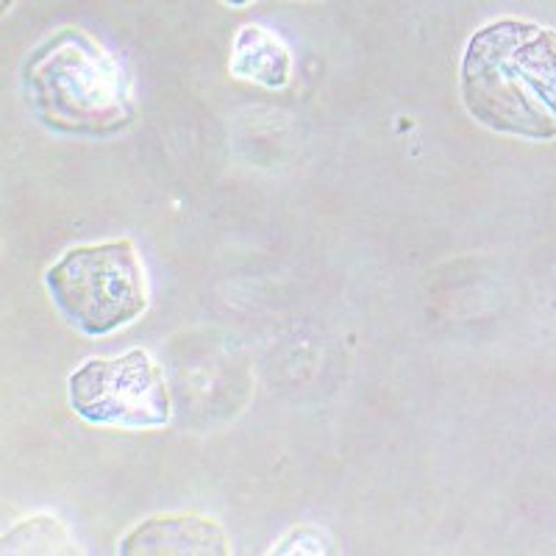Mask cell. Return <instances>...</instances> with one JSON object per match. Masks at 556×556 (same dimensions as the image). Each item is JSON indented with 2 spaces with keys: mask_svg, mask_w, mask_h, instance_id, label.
<instances>
[{
  "mask_svg": "<svg viewBox=\"0 0 556 556\" xmlns=\"http://www.w3.org/2000/svg\"><path fill=\"white\" fill-rule=\"evenodd\" d=\"M121 554H206L228 556V538L220 526L198 515H165L142 520L121 543Z\"/></svg>",
  "mask_w": 556,
  "mask_h": 556,
  "instance_id": "5b68a950",
  "label": "cell"
},
{
  "mask_svg": "<svg viewBox=\"0 0 556 556\" xmlns=\"http://www.w3.org/2000/svg\"><path fill=\"white\" fill-rule=\"evenodd\" d=\"M45 287L70 326L89 337L112 334L148 309V276L131 240L70 248L45 273Z\"/></svg>",
  "mask_w": 556,
  "mask_h": 556,
  "instance_id": "3957f363",
  "label": "cell"
},
{
  "mask_svg": "<svg viewBox=\"0 0 556 556\" xmlns=\"http://www.w3.org/2000/svg\"><path fill=\"white\" fill-rule=\"evenodd\" d=\"M70 406L81 420L117 429H159L170 420L167 381L146 351L89 359L67 381Z\"/></svg>",
  "mask_w": 556,
  "mask_h": 556,
  "instance_id": "277c9868",
  "label": "cell"
},
{
  "mask_svg": "<svg viewBox=\"0 0 556 556\" xmlns=\"http://www.w3.org/2000/svg\"><path fill=\"white\" fill-rule=\"evenodd\" d=\"M3 554H78V548L59 520L31 518L3 538Z\"/></svg>",
  "mask_w": 556,
  "mask_h": 556,
  "instance_id": "52a82bcc",
  "label": "cell"
},
{
  "mask_svg": "<svg viewBox=\"0 0 556 556\" xmlns=\"http://www.w3.org/2000/svg\"><path fill=\"white\" fill-rule=\"evenodd\" d=\"M476 123L526 139L556 137V31L529 20H495L470 37L459 67Z\"/></svg>",
  "mask_w": 556,
  "mask_h": 556,
  "instance_id": "6da1fadb",
  "label": "cell"
},
{
  "mask_svg": "<svg viewBox=\"0 0 556 556\" xmlns=\"http://www.w3.org/2000/svg\"><path fill=\"white\" fill-rule=\"evenodd\" d=\"M23 92L34 117L59 134L112 137L137 117L121 64L78 28L53 34L26 59Z\"/></svg>",
  "mask_w": 556,
  "mask_h": 556,
  "instance_id": "7a4b0ae2",
  "label": "cell"
},
{
  "mask_svg": "<svg viewBox=\"0 0 556 556\" xmlns=\"http://www.w3.org/2000/svg\"><path fill=\"white\" fill-rule=\"evenodd\" d=\"M226 7H245V3H251V0H223Z\"/></svg>",
  "mask_w": 556,
  "mask_h": 556,
  "instance_id": "ba28073f",
  "label": "cell"
},
{
  "mask_svg": "<svg viewBox=\"0 0 556 556\" xmlns=\"http://www.w3.org/2000/svg\"><path fill=\"white\" fill-rule=\"evenodd\" d=\"M231 73L242 81L262 84V87H287L292 73L290 48L262 26L240 28L231 48Z\"/></svg>",
  "mask_w": 556,
  "mask_h": 556,
  "instance_id": "8992f818",
  "label": "cell"
}]
</instances>
